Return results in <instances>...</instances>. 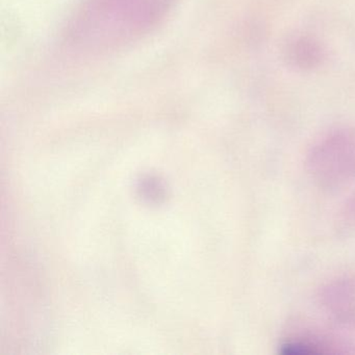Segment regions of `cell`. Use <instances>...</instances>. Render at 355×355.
Returning a JSON list of instances; mask_svg holds the SVG:
<instances>
[{
	"mask_svg": "<svg viewBox=\"0 0 355 355\" xmlns=\"http://www.w3.org/2000/svg\"><path fill=\"white\" fill-rule=\"evenodd\" d=\"M288 332L282 350L288 354H347V345L330 334L307 324H298Z\"/></svg>",
	"mask_w": 355,
	"mask_h": 355,
	"instance_id": "3",
	"label": "cell"
},
{
	"mask_svg": "<svg viewBox=\"0 0 355 355\" xmlns=\"http://www.w3.org/2000/svg\"><path fill=\"white\" fill-rule=\"evenodd\" d=\"M336 228L343 234H355V195L345 201L336 216Z\"/></svg>",
	"mask_w": 355,
	"mask_h": 355,
	"instance_id": "4",
	"label": "cell"
},
{
	"mask_svg": "<svg viewBox=\"0 0 355 355\" xmlns=\"http://www.w3.org/2000/svg\"><path fill=\"white\" fill-rule=\"evenodd\" d=\"M318 302L330 319L344 326L355 325V273L343 274L324 284Z\"/></svg>",
	"mask_w": 355,
	"mask_h": 355,
	"instance_id": "2",
	"label": "cell"
},
{
	"mask_svg": "<svg viewBox=\"0 0 355 355\" xmlns=\"http://www.w3.org/2000/svg\"><path fill=\"white\" fill-rule=\"evenodd\" d=\"M306 169L322 188H338L354 182V128L336 130L315 143L307 155Z\"/></svg>",
	"mask_w": 355,
	"mask_h": 355,
	"instance_id": "1",
	"label": "cell"
}]
</instances>
